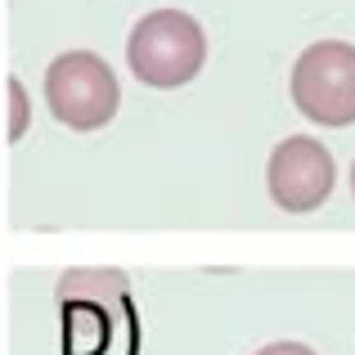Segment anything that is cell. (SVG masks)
<instances>
[{
    "label": "cell",
    "instance_id": "obj_4",
    "mask_svg": "<svg viewBox=\"0 0 355 355\" xmlns=\"http://www.w3.org/2000/svg\"><path fill=\"white\" fill-rule=\"evenodd\" d=\"M266 184L270 198L284 211L302 216V211H315L333 198V184H338V162L333 153L311 135H288L284 144H275L266 166Z\"/></svg>",
    "mask_w": 355,
    "mask_h": 355
},
{
    "label": "cell",
    "instance_id": "obj_3",
    "mask_svg": "<svg viewBox=\"0 0 355 355\" xmlns=\"http://www.w3.org/2000/svg\"><path fill=\"white\" fill-rule=\"evenodd\" d=\"M293 104L315 126H351L355 121V45L315 41L293 68Z\"/></svg>",
    "mask_w": 355,
    "mask_h": 355
},
{
    "label": "cell",
    "instance_id": "obj_1",
    "mask_svg": "<svg viewBox=\"0 0 355 355\" xmlns=\"http://www.w3.org/2000/svg\"><path fill=\"white\" fill-rule=\"evenodd\" d=\"M126 63L144 86L180 90L207 63V36L184 9H153L126 36Z\"/></svg>",
    "mask_w": 355,
    "mask_h": 355
},
{
    "label": "cell",
    "instance_id": "obj_7",
    "mask_svg": "<svg viewBox=\"0 0 355 355\" xmlns=\"http://www.w3.org/2000/svg\"><path fill=\"white\" fill-rule=\"evenodd\" d=\"M351 193H355V166H351Z\"/></svg>",
    "mask_w": 355,
    "mask_h": 355
},
{
    "label": "cell",
    "instance_id": "obj_5",
    "mask_svg": "<svg viewBox=\"0 0 355 355\" xmlns=\"http://www.w3.org/2000/svg\"><path fill=\"white\" fill-rule=\"evenodd\" d=\"M5 90H9V144H18L32 126V99H27V86L18 77H9Z\"/></svg>",
    "mask_w": 355,
    "mask_h": 355
},
{
    "label": "cell",
    "instance_id": "obj_6",
    "mask_svg": "<svg viewBox=\"0 0 355 355\" xmlns=\"http://www.w3.org/2000/svg\"><path fill=\"white\" fill-rule=\"evenodd\" d=\"M257 355H315V351L302 347V342H270V347H261Z\"/></svg>",
    "mask_w": 355,
    "mask_h": 355
},
{
    "label": "cell",
    "instance_id": "obj_2",
    "mask_svg": "<svg viewBox=\"0 0 355 355\" xmlns=\"http://www.w3.org/2000/svg\"><path fill=\"white\" fill-rule=\"evenodd\" d=\"M45 108L68 130H99L117 117V72L90 50H68L45 68Z\"/></svg>",
    "mask_w": 355,
    "mask_h": 355
}]
</instances>
